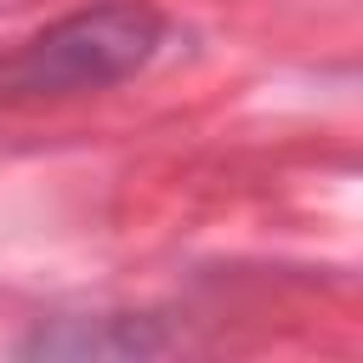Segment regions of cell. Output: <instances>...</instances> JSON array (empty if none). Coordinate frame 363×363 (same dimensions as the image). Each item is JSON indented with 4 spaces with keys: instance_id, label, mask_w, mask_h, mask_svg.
Listing matches in <instances>:
<instances>
[{
    "instance_id": "6da1fadb",
    "label": "cell",
    "mask_w": 363,
    "mask_h": 363,
    "mask_svg": "<svg viewBox=\"0 0 363 363\" xmlns=\"http://www.w3.org/2000/svg\"><path fill=\"white\" fill-rule=\"evenodd\" d=\"M164 40V17L142 0H96L45 34H34L23 51L0 62V91L40 102V96H79L130 79Z\"/></svg>"
},
{
    "instance_id": "7a4b0ae2",
    "label": "cell",
    "mask_w": 363,
    "mask_h": 363,
    "mask_svg": "<svg viewBox=\"0 0 363 363\" xmlns=\"http://www.w3.org/2000/svg\"><path fill=\"white\" fill-rule=\"evenodd\" d=\"M28 357H147L164 352V335L147 318H57L23 340Z\"/></svg>"
}]
</instances>
